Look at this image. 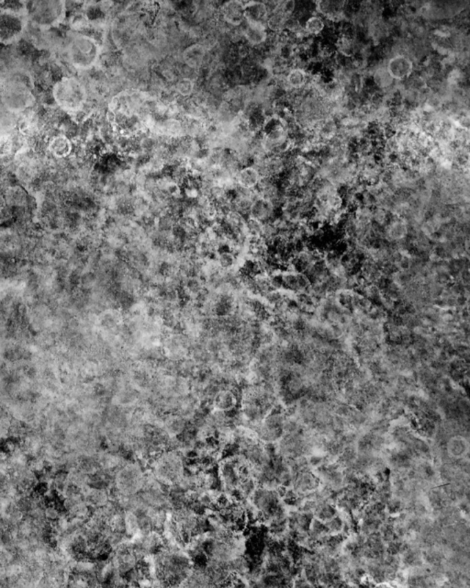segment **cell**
Here are the masks:
<instances>
[{
	"mask_svg": "<svg viewBox=\"0 0 470 588\" xmlns=\"http://www.w3.org/2000/svg\"><path fill=\"white\" fill-rule=\"evenodd\" d=\"M101 52L99 41L82 33L72 36L68 45L69 62L74 68L82 71L90 70L96 65Z\"/></svg>",
	"mask_w": 470,
	"mask_h": 588,
	"instance_id": "1",
	"label": "cell"
},
{
	"mask_svg": "<svg viewBox=\"0 0 470 588\" xmlns=\"http://www.w3.org/2000/svg\"><path fill=\"white\" fill-rule=\"evenodd\" d=\"M52 96L61 109L79 113L88 101V91L82 82L74 77H63L52 88Z\"/></svg>",
	"mask_w": 470,
	"mask_h": 588,
	"instance_id": "2",
	"label": "cell"
},
{
	"mask_svg": "<svg viewBox=\"0 0 470 588\" xmlns=\"http://www.w3.org/2000/svg\"><path fill=\"white\" fill-rule=\"evenodd\" d=\"M65 3L60 0H40L27 3L28 19L41 29L57 26L65 19Z\"/></svg>",
	"mask_w": 470,
	"mask_h": 588,
	"instance_id": "3",
	"label": "cell"
},
{
	"mask_svg": "<svg viewBox=\"0 0 470 588\" xmlns=\"http://www.w3.org/2000/svg\"><path fill=\"white\" fill-rule=\"evenodd\" d=\"M26 26V15L7 8L0 10V43H16L24 34Z\"/></svg>",
	"mask_w": 470,
	"mask_h": 588,
	"instance_id": "4",
	"label": "cell"
},
{
	"mask_svg": "<svg viewBox=\"0 0 470 588\" xmlns=\"http://www.w3.org/2000/svg\"><path fill=\"white\" fill-rule=\"evenodd\" d=\"M2 102L8 112H21L32 104V95L23 83L13 81L3 90Z\"/></svg>",
	"mask_w": 470,
	"mask_h": 588,
	"instance_id": "5",
	"label": "cell"
},
{
	"mask_svg": "<svg viewBox=\"0 0 470 588\" xmlns=\"http://www.w3.org/2000/svg\"><path fill=\"white\" fill-rule=\"evenodd\" d=\"M385 68L392 79L403 81L411 77L414 70V63L409 55L399 54L392 55Z\"/></svg>",
	"mask_w": 470,
	"mask_h": 588,
	"instance_id": "6",
	"label": "cell"
},
{
	"mask_svg": "<svg viewBox=\"0 0 470 588\" xmlns=\"http://www.w3.org/2000/svg\"><path fill=\"white\" fill-rule=\"evenodd\" d=\"M410 227L405 218L392 215L388 223L383 227V236L385 241L394 244L407 239Z\"/></svg>",
	"mask_w": 470,
	"mask_h": 588,
	"instance_id": "7",
	"label": "cell"
},
{
	"mask_svg": "<svg viewBox=\"0 0 470 588\" xmlns=\"http://www.w3.org/2000/svg\"><path fill=\"white\" fill-rule=\"evenodd\" d=\"M223 21L233 27L240 26L245 22V3L241 1L225 2L219 8Z\"/></svg>",
	"mask_w": 470,
	"mask_h": 588,
	"instance_id": "8",
	"label": "cell"
},
{
	"mask_svg": "<svg viewBox=\"0 0 470 588\" xmlns=\"http://www.w3.org/2000/svg\"><path fill=\"white\" fill-rule=\"evenodd\" d=\"M245 27L243 28V38L246 43L252 48L259 47L265 44L268 38L267 25L260 23H251L245 21Z\"/></svg>",
	"mask_w": 470,
	"mask_h": 588,
	"instance_id": "9",
	"label": "cell"
},
{
	"mask_svg": "<svg viewBox=\"0 0 470 588\" xmlns=\"http://www.w3.org/2000/svg\"><path fill=\"white\" fill-rule=\"evenodd\" d=\"M276 214V206L271 201L262 198H256L252 204L249 216L262 223L271 222Z\"/></svg>",
	"mask_w": 470,
	"mask_h": 588,
	"instance_id": "10",
	"label": "cell"
},
{
	"mask_svg": "<svg viewBox=\"0 0 470 588\" xmlns=\"http://www.w3.org/2000/svg\"><path fill=\"white\" fill-rule=\"evenodd\" d=\"M207 49L203 43H194L192 45L187 47L182 54L184 65L189 66L190 68L198 70L203 65L204 60L206 58Z\"/></svg>",
	"mask_w": 470,
	"mask_h": 588,
	"instance_id": "11",
	"label": "cell"
},
{
	"mask_svg": "<svg viewBox=\"0 0 470 588\" xmlns=\"http://www.w3.org/2000/svg\"><path fill=\"white\" fill-rule=\"evenodd\" d=\"M269 10L264 2H247L245 4V21L267 25Z\"/></svg>",
	"mask_w": 470,
	"mask_h": 588,
	"instance_id": "12",
	"label": "cell"
},
{
	"mask_svg": "<svg viewBox=\"0 0 470 588\" xmlns=\"http://www.w3.org/2000/svg\"><path fill=\"white\" fill-rule=\"evenodd\" d=\"M261 176L254 165H247L241 168L235 175V182L237 186L243 189H256L259 183Z\"/></svg>",
	"mask_w": 470,
	"mask_h": 588,
	"instance_id": "13",
	"label": "cell"
},
{
	"mask_svg": "<svg viewBox=\"0 0 470 588\" xmlns=\"http://www.w3.org/2000/svg\"><path fill=\"white\" fill-rule=\"evenodd\" d=\"M309 73L306 69L292 68L286 74L287 91H300L308 84Z\"/></svg>",
	"mask_w": 470,
	"mask_h": 588,
	"instance_id": "14",
	"label": "cell"
},
{
	"mask_svg": "<svg viewBox=\"0 0 470 588\" xmlns=\"http://www.w3.org/2000/svg\"><path fill=\"white\" fill-rule=\"evenodd\" d=\"M49 150L54 156L58 159H63L68 156L73 150L71 141L65 135H58L52 138L49 143Z\"/></svg>",
	"mask_w": 470,
	"mask_h": 588,
	"instance_id": "15",
	"label": "cell"
},
{
	"mask_svg": "<svg viewBox=\"0 0 470 588\" xmlns=\"http://www.w3.org/2000/svg\"><path fill=\"white\" fill-rule=\"evenodd\" d=\"M5 200L7 205L12 207H23L28 201V194L23 187L12 186L6 190Z\"/></svg>",
	"mask_w": 470,
	"mask_h": 588,
	"instance_id": "16",
	"label": "cell"
},
{
	"mask_svg": "<svg viewBox=\"0 0 470 588\" xmlns=\"http://www.w3.org/2000/svg\"><path fill=\"white\" fill-rule=\"evenodd\" d=\"M174 90L176 91V95L181 98H190L195 92L196 81L185 77H179L178 80L173 84Z\"/></svg>",
	"mask_w": 470,
	"mask_h": 588,
	"instance_id": "17",
	"label": "cell"
},
{
	"mask_svg": "<svg viewBox=\"0 0 470 588\" xmlns=\"http://www.w3.org/2000/svg\"><path fill=\"white\" fill-rule=\"evenodd\" d=\"M304 29L309 36H318L325 32L326 23L320 15H311L306 19Z\"/></svg>",
	"mask_w": 470,
	"mask_h": 588,
	"instance_id": "18",
	"label": "cell"
},
{
	"mask_svg": "<svg viewBox=\"0 0 470 588\" xmlns=\"http://www.w3.org/2000/svg\"><path fill=\"white\" fill-rule=\"evenodd\" d=\"M374 81L378 88H389L394 83V79L387 72L385 66H378L374 71Z\"/></svg>",
	"mask_w": 470,
	"mask_h": 588,
	"instance_id": "19",
	"label": "cell"
},
{
	"mask_svg": "<svg viewBox=\"0 0 470 588\" xmlns=\"http://www.w3.org/2000/svg\"><path fill=\"white\" fill-rule=\"evenodd\" d=\"M15 149V138L8 132L0 134V157L10 156Z\"/></svg>",
	"mask_w": 470,
	"mask_h": 588,
	"instance_id": "20",
	"label": "cell"
},
{
	"mask_svg": "<svg viewBox=\"0 0 470 588\" xmlns=\"http://www.w3.org/2000/svg\"><path fill=\"white\" fill-rule=\"evenodd\" d=\"M264 223L248 216L245 220V230L248 237H261Z\"/></svg>",
	"mask_w": 470,
	"mask_h": 588,
	"instance_id": "21",
	"label": "cell"
},
{
	"mask_svg": "<svg viewBox=\"0 0 470 588\" xmlns=\"http://www.w3.org/2000/svg\"><path fill=\"white\" fill-rule=\"evenodd\" d=\"M356 221L363 225H369L373 223V209L369 207L359 205L356 207L355 212H354Z\"/></svg>",
	"mask_w": 470,
	"mask_h": 588,
	"instance_id": "22",
	"label": "cell"
},
{
	"mask_svg": "<svg viewBox=\"0 0 470 588\" xmlns=\"http://www.w3.org/2000/svg\"><path fill=\"white\" fill-rule=\"evenodd\" d=\"M391 212L387 211V210L380 208V207H375V208H373V223L375 225L380 226V227H384L388 223L389 219H391Z\"/></svg>",
	"mask_w": 470,
	"mask_h": 588,
	"instance_id": "23",
	"label": "cell"
},
{
	"mask_svg": "<svg viewBox=\"0 0 470 588\" xmlns=\"http://www.w3.org/2000/svg\"><path fill=\"white\" fill-rule=\"evenodd\" d=\"M234 404L235 398L233 394L230 393V392H223V393L220 394L217 397L216 405H218L220 409H231V408L234 407Z\"/></svg>",
	"mask_w": 470,
	"mask_h": 588,
	"instance_id": "24",
	"label": "cell"
},
{
	"mask_svg": "<svg viewBox=\"0 0 470 588\" xmlns=\"http://www.w3.org/2000/svg\"><path fill=\"white\" fill-rule=\"evenodd\" d=\"M6 207H7V203H6L5 197L0 194V212L4 211Z\"/></svg>",
	"mask_w": 470,
	"mask_h": 588,
	"instance_id": "25",
	"label": "cell"
}]
</instances>
